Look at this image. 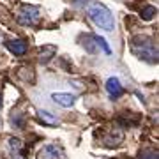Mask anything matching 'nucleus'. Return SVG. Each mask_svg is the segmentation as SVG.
<instances>
[{
    "mask_svg": "<svg viewBox=\"0 0 159 159\" xmlns=\"http://www.w3.org/2000/svg\"><path fill=\"white\" fill-rule=\"evenodd\" d=\"M142 159H157V154L156 152H148L145 156H142Z\"/></svg>",
    "mask_w": 159,
    "mask_h": 159,
    "instance_id": "nucleus-13",
    "label": "nucleus"
},
{
    "mask_svg": "<svg viewBox=\"0 0 159 159\" xmlns=\"http://www.w3.org/2000/svg\"><path fill=\"white\" fill-rule=\"evenodd\" d=\"M87 14H89V18L92 20V23L96 27L102 29L104 32H113L115 18L111 14V11L102 2H92L89 6V9H87Z\"/></svg>",
    "mask_w": 159,
    "mask_h": 159,
    "instance_id": "nucleus-2",
    "label": "nucleus"
},
{
    "mask_svg": "<svg viewBox=\"0 0 159 159\" xmlns=\"http://www.w3.org/2000/svg\"><path fill=\"white\" fill-rule=\"evenodd\" d=\"M156 14H157V9H156L154 6H147V7H143V11H142V14H140V16H142L145 21H150Z\"/></svg>",
    "mask_w": 159,
    "mask_h": 159,
    "instance_id": "nucleus-12",
    "label": "nucleus"
},
{
    "mask_svg": "<svg viewBox=\"0 0 159 159\" xmlns=\"http://www.w3.org/2000/svg\"><path fill=\"white\" fill-rule=\"evenodd\" d=\"M83 46H85V50L89 53H99V51H104L106 55L111 53L110 50L108 43L104 41V37H99V35H85V39H83Z\"/></svg>",
    "mask_w": 159,
    "mask_h": 159,
    "instance_id": "nucleus-4",
    "label": "nucleus"
},
{
    "mask_svg": "<svg viewBox=\"0 0 159 159\" xmlns=\"http://www.w3.org/2000/svg\"><path fill=\"white\" fill-rule=\"evenodd\" d=\"M37 117H39V120L44 125H58V119L51 111H48V110H39L37 111Z\"/></svg>",
    "mask_w": 159,
    "mask_h": 159,
    "instance_id": "nucleus-10",
    "label": "nucleus"
},
{
    "mask_svg": "<svg viewBox=\"0 0 159 159\" xmlns=\"http://www.w3.org/2000/svg\"><path fill=\"white\" fill-rule=\"evenodd\" d=\"M51 99L57 102V104L64 106V108H71L74 102H76V96L74 94H69V92H53L51 94Z\"/></svg>",
    "mask_w": 159,
    "mask_h": 159,
    "instance_id": "nucleus-6",
    "label": "nucleus"
},
{
    "mask_svg": "<svg viewBox=\"0 0 159 159\" xmlns=\"http://www.w3.org/2000/svg\"><path fill=\"white\" fill-rule=\"evenodd\" d=\"M55 53H57V46H53V44H44L43 48H39V53H37V57H39V62H43V64L50 62L51 58L55 57Z\"/></svg>",
    "mask_w": 159,
    "mask_h": 159,
    "instance_id": "nucleus-9",
    "label": "nucleus"
},
{
    "mask_svg": "<svg viewBox=\"0 0 159 159\" xmlns=\"http://www.w3.org/2000/svg\"><path fill=\"white\" fill-rule=\"evenodd\" d=\"M106 92H108V96L113 97V99H117V97H120L124 94V87L120 85L119 78L111 76V78L106 80Z\"/></svg>",
    "mask_w": 159,
    "mask_h": 159,
    "instance_id": "nucleus-7",
    "label": "nucleus"
},
{
    "mask_svg": "<svg viewBox=\"0 0 159 159\" xmlns=\"http://www.w3.org/2000/svg\"><path fill=\"white\" fill-rule=\"evenodd\" d=\"M9 147H11L12 154H14L16 157H21V152H23L21 140H18V138H11V140H9Z\"/></svg>",
    "mask_w": 159,
    "mask_h": 159,
    "instance_id": "nucleus-11",
    "label": "nucleus"
},
{
    "mask_svg": "<svg viewBox=\"0 0 159 159\" xmlns=\"http://www.w3.org/2000/svg\"><path fill=\"white\" fill-rule=\"evenodd\" d=\"M131 51L140 60L148 64H157V46L150 35H134L131 39Z\"/></svg>",
    "mask_w": 159,
    "mask_h": 159,
    "instance_id": "nucleus-1",
    "label": "nucleus"
},
{
    "mask_svg": "<svg viewBox=\"0 0 159 159\" xmlns=\"http://www.w3.org/2000/svg\"><path fill=\"white\" fill-rule=\"evenodd\" d=\"M37 159H64V154H62V150H60L57 145L48 143V145H44V147L39 150Z\"/></svg>",
    "mask_w": 159,
    "mask_h": 159,
    "instance_id": "nucleus-5",
    "label": "nucleus"
},
{
    "mask_svg": "<svg viewBox=\"0 0 159 159\" xmlns=\"http://www.w3.org/2000/svg\"><path fill=\"white\" fill-rule=\"evenodd\" d=\"M7 50L14 53V55H25L27 53V43L23 39H12V41H7L6 43Z\"/></svg>",
    "mask_w": 159,
    "mask_h": 159,
    "instance_id": "nucleus-8",
    "label": "nucleus"
},
{
    "mask_svg": "<svg viewBox=\"0 0 159 159\" xmlns=\"http://www.w3.org/2000/svg\"><path fill=\"white\" fill-rule=\"evenodd\" d=\"M18 21L21 23V25H25V27H35V25H39V21H41L39 7L30 6V4L21 6L20 11H18Z\"/></svg>",
    "mask_w": 159,
    "mask_h": 159,
    "instance_id": "nucleus-3",
    "label": "nucleus"
}]
</instances>
